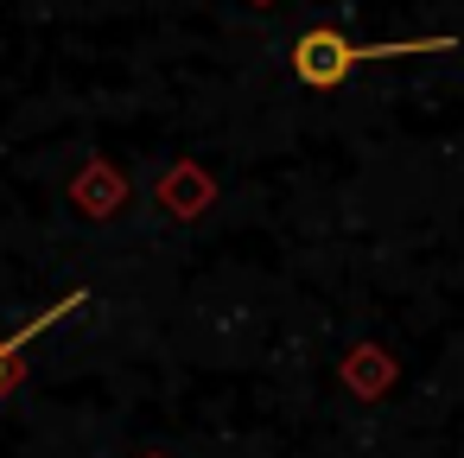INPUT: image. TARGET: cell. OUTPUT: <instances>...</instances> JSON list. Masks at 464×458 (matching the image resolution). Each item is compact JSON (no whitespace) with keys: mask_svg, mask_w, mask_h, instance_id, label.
Returning a JSON list of instances; mask_svg holds the SVG:
<instances>
[{"mask_svg":"<svg viewBox=\"0 0 464 458\" xmlns=\"http://www.w3.org/2000/svg\"><path fill=\"white\" fill-rule=\"evenodd\" d=\"M420 52H464V45H458V39H407V45H356V39H343V33H331V26H312V33H299V39H293V52H286V64H293V77H299L305 90H343L356 64H382V58H420Z\"/></svg>","mask_w":464,"mask_h":458,"instance_id":"obj_1","label":"cell"},{"mask_svg":"<svg viewBox=\"0 0 464 458\" xmlns=\"http://www.w3.org/2000/svg\"><path fill=\"white\" fill-rule=\"evenodd\" d=\"M77 306H90V293H64L58 306H45L39 318H26L20 331H7V337H0V401H7V395L20 388V369H26V350H33V337H39V331H52L58 318H71Z\"/></svg>","mask_w":464,"mask_h":458,"instance_id":"obj_2","label":"cell"},{"mask_svg":"<svg viewBox=\"0 0 464 458\" xmlns=\"http://www.w3.org/2000/svg\"><path fill=\"white\" fill-rule=\"evenodd\" d=\"M255 7H267V0H255Z\"/></svg>","mask_w":464,"mask_h":458,"instance_id":"obj_3","label":"cell"}]
</instances>
